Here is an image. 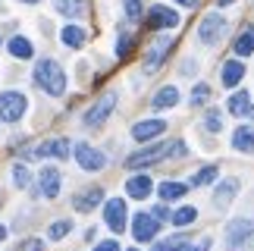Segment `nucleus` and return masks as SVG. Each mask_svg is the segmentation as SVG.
Segmentation results:
<instances>
[{"label": "nucleus", "mask_w": 254, "mask_h": 251, "mask_svg": "<svg viewBox=\"0 0 254 251\" xmlns=\"http://www.w3.org/2000/svg\"><path fill=\"white\" fill-rule=\"evenodd\" d=\"M104 220L107 226L113 229V233H123L126 229V220H129V214H126V201L123 198H110L104 204Z\"/></svg>", "instance_id": "7"}, {"label": "nucleus", "mask_w": 254, "mask_h": 251, "mask_svg": "<svg viewBox=\"0 0 254 251\" xmlns=\"http://www.w3.org/2000/svg\"><path fill=\"white\" fill-rule=\"evenodd\" d=\"M160 132H167V123L163 120H141V123L132 126V138L135 141H151V138H157Z\"/></svg>", "instance_id": "13"}, {"label": "nucleus", "mask_w": 254, "mask_h": 251, "mask_svg": "<svg viewBox=\"0 0 254 251\" xmlns=\"http://www.w3.org/2000/svg\"><path fill=\"white\" fill-rule=\"evenodd\" d=\"M251 54H254V28L245 25L242 35L236 38V57H251Z\"/></svg>", "instance_id": "21"}, {"label": "nucleus", "mask_w": 254, "mask_h": 251, "mask_svg": "<svg viewBox=\"0 0 254 251\" xmlns=\"http://www.w3.org/2000/svg\"><path fill=\"white\" fill-rule=\"evenodd\" d=\"M204 126H207L210 132H220V129H223V117H220L217 110H210V113H207V120H204Z\"/></svg>", "instance_id": "33"}, {"label": "nucleus", "mask_w": 254, "mask_h": 251, "mask_svg": "<svg viewBox=\"0 0 254 251\" xmlns=\"http://www.w3.org/2000/svg\"><path fill=\"white\" fill-rule=\"evenodd\" d=\"M35 85L41 91H47L51 98H60V94L66 91V72H63V66L51 60V57H44V60H38L35 63Z\"/></svg>", "instance_id": "1"}, {"label": "nucleus", "mask_w": 254, "mask_h": 251, "mask_svg": "<svg viewBox=\"0 0 254 251\" xmlns=\"http://www.w3.org/2000/svg\"><path fill=\"white\" fill-rule=\"evenodd\" d=\"M38 182H41V195L44 198H57L60 195V186H63V176L57 167H44L38 173Z\"/></svg>", "instance_id": "12"}, {"label": "nucleus", "mask_w": 254, "mask_h": 251, "mask_svg": "<svg viewBox=\"0 0 254 251\" xmlns=\"http://www.w3.org/2000/svg\"><path fill=\"white\" fill-rule=\"evenodd\" d=\"M132 51V32H120V38H116V57H129Z\"/></svg>", "instance_id": "29"}, {"label": "nucleus", "mask_w": 254, "mask_h": 251, "mask_svg": "<svg viewBox=\"0 0 254 251\" xmlns=\"http://www.w3.org/2000/svg\"><path fill=\"white\" fill-rule=\"evenodd\" d=\"M101 201H104V191L101 188H88V191H82V195H75V210L88 214V210H94Z\"/></svg>", "instance_id": "17"}, {"label": "nucleus", "mask_w": 254, "mask_h": 251, "mask_svg": "<svg viewBox=\"0 0 254 251\" xmlns=\"http://www.w3.org/2000/svg\"><path fill=\"white\" fill-rule=\"evenodd\" d=\"M129 251H138V248H129Z\"/></svg>", "instance_id": "45"}, {"label": "nucleus", "mask_w": 254, "mask_h": 251, "mask_svg": "<svg viewBox=\"0 0 254 251\" xmlns=\"http://www.w3.org/2000/svg\"><path fill=\"white\" fill-rule=\"evenodd\" d=\"M217 179V167H204L194 173V179H191V186H210V182Z\"/></svg>", "instance_id": "28"}, {"label": "nucleus", "mask_w": 254, "mask_h": 251, "mask_svg": "<svg viewBox=\"0 0 254 251\" xmlns=\"http://www.w3.org/2000/svg\"><path fill=\"white\" fill-rule=\"evenodd\" d=\"M9 54L16 57V60H32V54H35V47H32V41L28 38H22V35H16V38H9Z\"/></svg>", "instance_id": "19"}, {"label": "nucleus", "mask_w": 254, "mask_h": 251, "mask_svg": "<svg viewBox=\"0 0 254 251\" xmlns=\"http://www.w3.org/2000/svg\"><path fill=\"white\" fill-rule=\"evenodd\" d=\"M251 236H254V223H251V220H236V223L229 226V233H226V245L232 251H242Z\"/></svg>", "instance_id": "8"}, {"label": "nucleus", "mask_w": 254, "mask_h": 251, "mask_svg": "<svg viewBox=\"0 0 254 251\" xmlns=\"http://www.w3.org/2000/svg\"><path fill=\"white\" fill-rule=\"evenodd\" d=\"M179 104V88H173V85H167V88H160L157 94H154V101H151V107L154 110H170Z\"/></svg>", "instance_id": "16"}, {"label": "nucleus", "mask_w": 254, "mask_h": 251, "mask_svg": "<svg viewBox=\"0 0 254 251\" xmlns=\"http://www.w3.org/2000/svg\"><path fill=\"white\" fill-rule=\"evenodd\" d=\"M167 154H173V157H185V154H189V148H185V141H173Z\"/></svg>", "instance_id": "36"}, {"label": "nucleus", "mask_w": 254, "mask_h": 251, "mask_svg": "<svg viewBox=\"0 0 254 251\" xmlns=\"http://www.w3.org/2000/svg\"><path fill=\"white\" fill-rule=\"evenodd\" d=\"M236 191H239V182H236V179H226V182L217 188V195H213V204H217V207H226Z\"/></svg>", "instance_id": "24"}, {"label": "nucleus", "mask_w": 254, "mask_h": 251, "mask_svg": "<svg viewBox=\"0 0 254 251\" xmlns=\"http://www.w3.org/2000/svg\"><path fill=\"white\" fill-rule=\"evenodd\" d=\"M3 239H6V226H0V242H3Z\"/></svg>", "instance_id": "42"}, {"label": "nucleus", "mask_w": 254, "mask_h": 251, "mask_svg": "<svg viewBox=\"0 0 254 251\" xmlns=\"http://www.w3.org/2000/svg\"><path fill=\"white\" fill-rule=\"evenodd\" d=\"M229 3H236V0H220V6H229Z\"/></svg>", "instance_id": "43"}, {"label": "nucleus", "mask_w": 254, "mask_h": 251, "mask_svg": "<svg viewBox=\"0 0 254 251\" xmlns=\"http://www.w3.org/2000/svg\"><path fill=\"white\" fill-rule=\"evenodd\" d=\"M210 98V88L207 85H194V91H191V104H204Z\"/></svg>", "instance_id": "34"}, {"label": "nucleus", "mask_w": 254, "mask_h": 251, "mask_svg": "<svg viewBox=\"0 0 254 251\" xmlns=\"http://www.w3.org/2000/svg\"><path fill=\"white\" fill-rule=\"evenodd\" d=\"M223 32H226V19H223L220 13H210V16H204L201 19V25H198V38L204 44H217Z\"/></svg>", "instance_id": "5"}, {"label": "nucleus", "mask_w": 254, "mask_h": 251, "mask_svg": "<svg viewBox=\"0 0 254 251\" xmlns=\"http://www.w3.org/2000/svg\"><path fill=\"white\" fill-rule=\"evenodd\" d=\"M185 188H189V186H185V182H160V198L163 201H176V198H182L185 195Z\"/></svg>", "instance_id": "25"}, {"label": "nucleus", "mask_w": 254, "mask_h": 251, "mask_svg": "<svg viewBox=\"0 0 254 251\" xmlns=\"http://www.w3.org/2000/svg\"><path fill=\"white\" fill-rule=\"evenodd\" d=\"M232 148L242 151V154L254 151V132L248 129V126H239V129H236V135H232Z\"/></svg>", "instance_id": "20"}, {"label": "nucleus", "mask_w": 254, "mask_h": 251, "mask_svg": "<svg viewBox=\"0 0 254 251\" xmlns=\"http://www.w3.org/2000/svg\"><path fill=\"white\" fill-rule=\"evenodd\" d=\"M170 220H173L176 226H189V223H194V220H198V210H194V207H179Z\"/></svg>", "instance_id": "27"}, {"label": "nucleus", "mask_w": 254, "mask_h": 251, "mask_svg": "<svg viewBox=\"0 0 254 251\" xmlns=\"http://www.w3.org/2000/svg\"><path fill=\"white\" fill-rule=\"evenodd\" d=\"M173 214H170V210L167 207H163V204H157V207H154V220H160V223H163V220H170Z\"/></svg>", "instance_id": "37"}, {"label": "nucleus", "mask_w": 254, "mask_h": 251, "mask_svg": "<svg viewBox=\"0 0 254 251\" xmlns=\"http://www.w3.org/2000/svg\"><path fill=\"white\" fill-rule=\"evenodd\" d=\"M28 110V98L22 91H3L0 94V120L3 123H19Z\"/></svg>", "instance_id": "2"}, {"label": "nucleus", "mask_w": 254, "mask_h": 251, "mask_svg": "<svg viewBox=\"0 0 254 251\" xmlns=\"http://www.w3.org/2000/svg\"><path fill=\"white\" fill-rule=\"evenodd\" d=\"M167 151H170V144H151V148H144V151H135L132 157H126V167L129 170H141V167H151V163H157L167 157Z\"/></svg>", "instance_id": "3"}, {"label": "nucleus", "mask_w": 254, "mask_h": 251, "mask_svg": "<svg viewBox=\"0 0 254 251\" xmlns=\"http://www.w3.org/2000/svg\"><path fill=\"white\" fill-rule=\"evenodd\" d=\"M126 191H129V198L144 201L154 191V182H151V176H132L129 182H126Z\"/></svg>", "instance_id": "15"}, {"label": "nucleus", "mask_w": 254, "mask_h": 251, "mask_svg": "<svg viewBox=\"0 0 254 251\" xmlns=\"http://www.w3.org/2000/svg\"><path fill=\"white\" fill-rule=\"evenodd\" d=\"M13 182H16V188H28V182H32V176H28V170L22 167V163L13 167Z\"/></svg>", "instance_id": "30"}, {"label": "nucleus", "mask_w": 254, "mask_h": 251, "mask_svg": "<svg viewBox=\"0 0 254 251\" xmlns=\"http://www.w3.org/2000/svg\"><path fill=\"white\" fill-rule=\"evenodd\" d=\"M157 233H160V220H154V214H135V220H132L135 242H151Z\"/></svg>", "instance_id": "6"}, {"label": "nucleus", "mask_w": 254, "mask_h": 251, "mask_svg": "<svg viewBox=\"0 0 254 251\" xmlns=\"http://www.w3.org/2000/svg\"><path fill=\"white\" fill-rule=\"evenodd\" d=\"M60 41L66 47H82L85 44V28L82 25H66L63 32H60Z\"/></svg>", "instance_id": "23"}, {"label": "nucleus", "mask_w": 254, "mask_h": 251, "mask_svg": "<svg viewBox=\"0 0 254 251\" xmlns=\"http://www.w3.org/2000/svg\"><path fill=\"white\" fill-rule=\"evenodd\" d=\"M148 25L151 28H176L179 25V13L170 6H151V13H148Z\"/></svg>", "instance_id": "11"}, {"label": "nucleus", "mask_w": 254, "mask_h": 251, "mask_svg": "<svg viewBox=\"0 0 254 251\" xmlns=\"http://www.w3.org/2000/svg\"><path fill=\"white\" fill-rule=\"evenodd\" d=\"M94 251H123V248L116 245V242H101V245H97Z\"/></svg>", "instance_id": "39"}, {"label": "nucleus", "mask_w": 254, "mask_h": 251, "mask_svg": "<svg viewBox=\"0 0 254 251\" xmlns=\"http://www.w3.org/2000/svg\"><path fill=\"white\" fill-rule=\"evenodd\" d=\"M182 239H170V242H160V245H154V251H173L176 245H179Z\"/></svg>", "instance_id": "38"}, {"label": "nucleus", "mask_w": 254, "mask_h": 251, "mask_svg": "<svg viewBox=\"0 0 254 251\" xmlns=\"http://www.w3.org/2000/svg\"><path fill=\"white\" fill-rule=\"evenodd\" d=\"M75 163H79V167L82 170H88V173H97V170H104L107 167V157H104V154L101 151H97V148H91V144H75Z\"/></svg>", "instance_id": "4"}, {"label": "nucleus", "mask_w": 254, "mask_h": 251, "mask_svg": "<svg viewBox=\"0 0 254 251\" xmlns=\"http://www.w3.org/2000/svg\"><path fill=\"white\" fill-rule=\"evenodd\" d=\"M85 9V0H57V13L63 16H79Z\"/></svg>", "instance_id": "26"}, {"label": "nucleus", "mask_w": 254, "mask_h": 251, "mask_svg": "<svg viewBox=\"0 0 254 251\" xmlns=\"http://www.w3.org/2000/svg\"><path fill=\"white\" fill-rule=\"evenodd\" d=\"M173 251H198V248H191V245H185V242H179V245H176Z\"/></svg>", "instance_id": "41"}, {"label": "nucleus", "mask_w": 254, "mask_h": 251, "mask_svg": "<svg viewBox=\"0 0 254 251\" xmlns=\"http://www.w3.org/2000/svg\"><path fill=\"white\" fill-rule=\"evenodd\" d=\"M22 3H41V0H22Z\"/></svg>", "instance_id": "44"}, {"label": "nucleus", "mask_w": 254, "mask_h": 251, "mask_svg": "<svg viewBox=\"0 0 254 251\" xmlns=\"http://www.w3.org/2000/svg\"><path fill=\"white\" fill-rule=\"evenodd\" d=\"M69 229H72V223H69V220H57V223H51V229H47V236H51V239H63L66 233H69Z\"/></svg>", "instance_id": "31"}, {"label": "nucleus", "mask_w": 254, "mask_h": 251, "mask_svg": "<svg viewBox=\"0 0 254 251\" xmlns=\"http://www.w3.org/2000/svg\"><path fill=\"white\" fill-rule=\"evenodd\" d=\"M226 107H229L232 117H245V113L251 110V98H248V91H236V94L229 98Z\"/></svg>", "instance_id": "22"}, {"label": "nucleus", "mask_w": 254, "mask_h": 251, "mask_svg": "<svg viewBox=\"0 0 254 251\" xmlns=\"http://www.w3.org/2000/svg\"><path fill=\"white\" fill-rule=\"evenodd\" d=\"M19 251H44V242L41 239H25V242H19Z\"/></svg>", "instance_id": "35"}, {"label": "nucleus", "mask_w": 254, "mask_h": 251, "mask_svg": "<svg viewBox=\"0 0 254 251\" xmlns=\"http://www.w3.org/2000/svg\"><path fill=\"white\" fill-rule=\"evenodd\" d=\"M113 107H116V94L110 91V94H104V98L85 113V126H91V129H94V126H101V123L113 113Z\"/></svg>", "instance_id": "9"}, {"label": "nucleus", "mask_w": 254, "mask_h": 251, "mask_svg": "<svg viewBox=\"0 0 254 251\" xmlns=\"http://www.w3.org/2000/svg\"><path fill=\"white\" fill-rule=\"evenodd\" d=\"M126 16H129V19H141V13H144V9H141V0H126Z\"/></svg>", "instance_id": "32"}, {"label": "nucleus", "mask_w": 254, "mask_h": 251, "mask_svg": "<svg viewBox=\"0 0 254 251\" xmlns=\"http://www.w3.org/2000/svg\"><path fill=\"white\" fill-rule=\"evenodd\" d=\"M170 38H163V41H157L148 51V60H144V72H154V69H160V63L167 60V54H170Z\"/></svg>", "instance_id": "14"}, {"label": "nucleus", "mask_w": 254, "mask_h": 251, "mask_svg": "<svg viewBox=\"0 0 254 251\" xmlns=\"http://www.w3.org/2000/svg\"><path fill=\"white\" fill-rule=\"evenodd\" d=\"M242 79H245V66H242V60H229L226 66H223V85H226V88H236Z\"/></svg>", "instance_id": "18"}, {"label": "nucleus", "mask_w": 254, "mask_h": 251, "mask_svg": "<svg viewBox=\"0 0 254 251\" xmlns=\"http://www.w3.org/2000/svg\"><path fill=\"white\" fill-rule=\"evenodd\" d=\"M0 44H3V38H0Z\"/></svg>", "instance_id": "46"}, {"label": "nucleus", "mask_w": 254, "mask_h": 251, "mask_svg": "<svg viewBox=\"0 0 254 251\" xmlns=\"http://www.w3.org/2000/svg\"><path fill=\"white\" fill-rule=\"evenodd\" d=\"M176 3H179V6H198L201 0H176Z\"/></svg>", "instance_id": "40"}, {"label": "nucleus", "mask_w": 254, "mask_h": 251, "mask_svg": "<svg viewBox=\"0 0 254 251\" xmlns=\"http://www.w3.org/2000/svg\"><path fill=\"white\" fill-rule=\"evenodd\" d=\"M32 157H57V160H66L69 157V141L66 138H51V141H44V144H38V148L32 151Z\"/></svg>", "instance_id": "10"}]
</instances>
